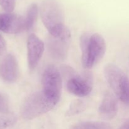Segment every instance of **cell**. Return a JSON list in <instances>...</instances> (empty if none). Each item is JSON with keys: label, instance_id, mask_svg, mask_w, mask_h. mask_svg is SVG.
I'll return each mask as SVG.
<instances>
[{"label": "cell", "instance_id": "52a82bcc", "mask_svg": "<svg viewBox=\"0 0 129 129\" xmlns=\"http://www.w3.org/2000/svg\"><path fill=\"white\" fill-rule=\"evenodd\" d=\"M71 33L68 28L59 35H49L47 39L48 52L52 59L63 61L68 57Z\"/></svg>", "mask_w": 129, "mask_h": 129}, {"label": "cell", "instance_id": "ba28073f", "mask_svg": "<svg viewBox=\"0 0 129 129\" xmlns=\"http://www.w3.org/2000/svg\"><path fill=\"white\" fill-rule=\"evenodd\" d=\"M27 60L29 69L34 70L44 51V44L36 35L30 34L27 40Z\"/></svg>", "mask_w": 129, "mask_h": 129}, {"label": "cell", "instance_id": "9a60e30c", "mask_svg": "<svg viewBox=\"0 0 129 129\" xmlns=\"http://www.w3.org/2000/svg\"><path fill=\"white\" fill-rule=\"evenodd\" d=\"M84 108V103L81 100H76L71 104L69 108L67 111L68 116H73L83 111Z\"/></svg>", "mask_w": 129, "mask_h": 129}, {"label": "cell", "instance_id": "30bf717a", "mask_svg": "<svg viewBox=\"0 0 129 129\" xmlns=\"http://www.w3.org/2000/svg\"><path fill=\"white\" fill-rule=\"evenodd\" d=\"M19 76V67L15 55L9 54L0 61V77L5 81L13 83Z\"/></svg>", "mask_w": 129, "mask_h": 129}, {"label": "cell", "instance_id": "5bb4252c", "mask_svg": "<svg viewBox=\"0 0 129 129\" xmlns=\"http://www.w3.org/2000/svg\"><path fill=\"white\" fill-rule=\"evenodd\" d=\"M17 122V117L13 114H0V129H11Z\"/></svg>", "mask_w": 129, "mask_h": 129}, {"label": "cell", "instance_id": "8fae6325", "mask_svg": "<svg viewBox=\"0 0 129 129\" xmlns=\"http://www.w3.org/2000/svg\"><path fill=\"white\" fill-rule=\"evenodd\" d=\"M118 112V102L117 97L110 92L104 96L98 108L100 116L103 119H113Z\"/></svg>", "mask_w": 129, "mask_h": 129}, {"label": "cell", "instance_id": "6da1fadb", "mask_svg": "<svg viewBox=\"0 0 129 129\" xmlns=\"http://www.w3.org/2000/svg\"><path fill=\"white\" fill-rule=\"evenodd\" d=\"M81 61L86 69H90L98 64L106 52V42L98 34H83L80 39Z\"/></svg>", "mask_w": 129, "mask_h": 129}, {"label": "cell", "instance_id": "277c9868", "mask_svg": "<svg viewBox=\"0 0 129 129\" xmlns=\"http://www.w3.org/2000/svg\"><path fill=\"white\" fill-rule=\"evenodd\" d=\"M104 75L115 96L126 105H129V79L117 66L108 64L104 68Z\"/></svg>", "mask_w": 129, "mask_h": 129}, {"label": "cell", "instance_id": "3957f363", "mask_svg": "<svg viewBox=\"0 0 129 129\" xmlns=\"http://www.w3.org/2000/svg\"><path fill=\"white\" fill-rule=\"evenodd\" d=\"M56 103L42 92L37 91L30 94L23 102L20 110L23 119L32 120L51 110Z\"/></svg>", "mask_w": 129, "mask_h": 129}, {"label": "cell", "instance_id": "9c48e42d", "mask_svg": "<svg viewBox=\"0 0 129 129\" xmlns=\"http://www.w3.org/2000/svg\"><path fill=\"white\" fill-rule=\"evenodd\" d=\"M0 30L6 34H17L25 30L24 17L11 13H0Z\"/></svg>", "mask_w": 129, "mask_h": 129}, {"label": "cell", "instance_id": "4fadbf2b", "mask_svg": "<svg viewBox=\"0 0 129 129\" xmlns=\"http://www.w3.org/2000/svg\"><path fill=\"white\" fill-rule=\"evenodd\" d=\"M72 129H112L108 123L100 121L83 122L75 125Z\"/></svg>", "mask_w": 129, "mask_h": 129}, {"label": "cell", "instance_id": "e0dca14e", "mask_svg": "<svg viewBox=\"0 0 129 129\" xmlns=\"http://www.w3.org/2000/svg\"><path fill=\"white\" fill-rule=\"evenodd\" d=\"M9 112V103L7 98L0 93V113H7Z\"/></svg>", "mask_w": 129, "mask_h": 129}, {"label": "cell", "instance_id": "ac0fdd59", "mask_svg": "<svg viewBox=\"0 0 129 129\" xmlns=\"http://www.w3.org/2000/svg\"><path fill=\"white\" fill-rule=\"evenodd\" d=\"M6 49L7 47H6V42L2 35L0 34V56L4 55L6 53Z\"/></svg>", "mask_w": 129, "mask_h": 129}, {"label": "cell", "instance_id": "d6986e66", "mask_svg": "<svg viewBox=\"0 0 129 129\" xmlns=\"http://www.w3.org/2000/svg\"><path fill=\"white\" fill-rule=\"evenodd\" d=\"M118 129H129V119L126 120Z\"/></svg>", "mask_w": 129, "mask_h": 129}, {"label": "cell", "instance_id": "5b68a950", "mask_svg": "<svg viewBox=\"0 0 129 129\" xmlns=\"http://www.w3.org/2000/svg\"><path fill=\"white\" fill-rule=\"evenodd\" d=\"M42 92L49 99L57 104L62 88V79L58 68L54 65L47 66L42 76Z\"/></svg>", "mask_w": 129, "mask_h": 129}, {"label": "cell", "instance_id": "2e32d148", "mask_svg": "<svg viewBox=\"0 0 129 129\" xmlns=\"http://www.w3.org/2000/svg\"><path fill=\"white\" fill-rule=\"evenodd\" d=\"M16 5L15 0H0V6L6 13H11Z\"/></svg>", "mask_w": 129, "mask_h": 129}, {"label": "cell", "instance_id": "7c38bea8", "mask_svg": "<svg viewBox=\"0 0 129 129\" xmlns=\"http://www.w3.org/2000/svg\"><path fill=\"white\" fill-rule=\"evenodd\" d=\"M38 15H39V8L36 4H31L28 8L25 20V30L30 31L34 28V26L37 21Z\"/></svg>", "mask_w": 129, "mask_h": 129}, {"label": "cell", "instance_id": "8992f818", "mask_svg": "<svg viewBox=\"0 0 129 129\" xmlns=\"http://www.w3.org/2000/svg\"><path fill=\"white\" fill-rule=\"evenodd\" d=\"M65 71L68 76L66 87L69 93L79 97L90 94L93 86V76L91 72L86 71L79 74L69 68Z\"/></svg>", "mask_w": 129, "mask_h": 129}, {"label": "cell", "instance_id": "7a4b0ae2", "mask_svg": "<svg viewBox=\"0 0 129 129\" xmlns=\"http://www.w3.org/2000/svg\"><path fill=\"white\" fill-rule=\"evenodd\" d=\"M43 24L49 34L59 35L67 28L64 23V13L57 0H44L39 8Z\"/></svg>", "mask_w": 129, "mask_h": 129}]
</instances>
